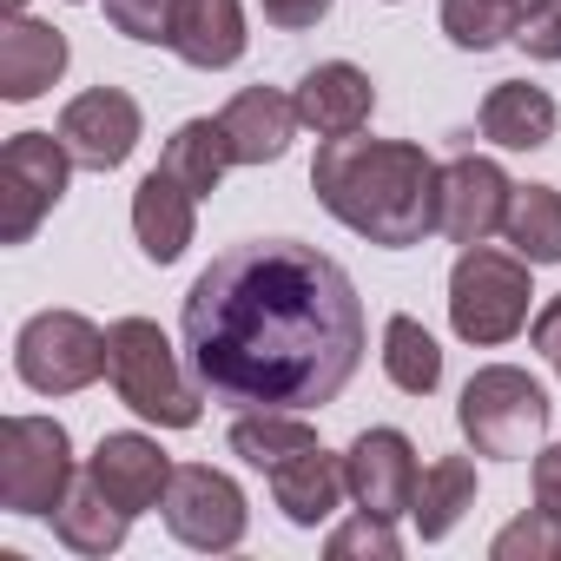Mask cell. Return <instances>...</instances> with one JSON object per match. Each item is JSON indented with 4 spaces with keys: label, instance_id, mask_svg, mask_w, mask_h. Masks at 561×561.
Returning a JSON list of instances; mask_svg holds the SVG:
<instances>
[{
    "label": "cell",
    "instance_id": "obj_3",
    "mask_svg": "<svg viewBox=\"0 0 561 561\" xmlns=\"http://www.w3.org/2000/svg\"><path fill=\"white\" fill-rule=\"evenodd\" d=\"M106 377H113L119 403L159 430H192L205 416V383L179 370V351L152 318L106 324Z\"/></svg>",
    "mask_w": 561,
    "mask_h": 561
},
{
    "label": "cell",
    "instance_id": "obj_11",
    "mask_svg": "<svg viewBox=\"0 0 561 561\" xmlns=\"http://www.w3.org/2000/svg\"><path fill=\"white\" fill-rule=\"evenodd\" d=\"M508 198H515L508 172H502L495 159L462 152V159H449V165H443L436 231H443L449 244H489V238L502 231V218H508Z\"/></svg>",
    "mask_w": 561,
    "mask_h": 561
},
{
    "label": "cell",
    "instance_id": "obj_22",
    "mask_svg": "<svg viewBox=\"0 0 561 561\" xmlns=\"http://www.w3.org/2000/svg\"><path fill=\"white\" fill-rule=\"evenodd\" d=\"M159 165H165L192 198H211V192L225 185V172L238 165V159H231V139H225V119H185V126L165 139Z\"/></svg>",
    "mask_w": 561,
    "mask_h": 561
},
{
    "label": "cell",
    "instance_id": "obj_9",
    "mask_svg": "<svg viewBox=\"0 0 561 561\" xmlns=\"http://www.w3.org/2000/svg\"><path fill=\"white\" fill-rule=\"evenodd\" d=\"M159 508H165L172 541L205 548V554L238 548V541H244V522H251L244 489H238L225 469H211V462H179L172 482H165V502H159Z\"/></svg>",
    "mask_w": 561,
    "mask_h": 561
},
{
    "label": "cell",
    "instance_id": "obj_24",
    "mask_svg": "<svg viewBox=\"0 0 561 561\" xmlns=\"http://www.w3.org/2000/svg\"><path fill=\"white\" fill-rule=\"evenodd\" d=\"M298 449H318V430L305 423V410H238L231 423V456H244L251 469H277Z\"/></svg>",
    "mask_w": 561,
    "mask_h": 561
},
{
    "label": "cell",
    "instance_id": "obj_30",
    "mask_svg": "<svg viewBox=\"0 0 561 561\" xmlns=\"http://www.w3.org/2000/svg\"><path fill=\"white\" fill-rule=\"evenodd\" d=\"M100 8H106V27L113 34L146 41V47L172 41V21H179V0H100Z\"/></svg>",
    "mask_w": 561,
    "mask_h": 561
},
{
    "label": "cell",
    "instance_id": "obj_10",
    "mask_svg": "<svg viewBox=\"0 0 561 561\" xmlns=\"http://www.w3.org/2000/svg\"><path fill=\"white\" fill-rule=\"evenodd\" d=\"M54 133H60V146L73 152L80 172H119L133 159V146L146 139V113L126 87H87V93L67 100Z\"/></svg>",
    "mask_w": 561,
    "mask_h": 561
},
{
    "label": "cell",
    "instance_id": "obj_7",
    "mask_svg": "<svg viewBox=\"0 0 561 561\" xmlns=\"http://www.w3.org/2000/svg\"><path fill=\"white\" fill-rule=\"evenodd\" d=\"M14 370L41 397H73L106 377V331L80 311H41L14 337Z\"/></svg>",
    "mask_w": 561,
    "mask_h": 561
},
{
    "label": "cell",
    "instance_id": "obj_17",
    "mask_svg": "<svg viewBox=\"0 0 561 561\" xmlns=\"http://www.w3.org/2000/svg\"><path fill=\"white\" fill-rule=\"evenodd\" d=\"M192 231H198V198L165 165H152L139 179V192H133V238H139V251L152 264H179L185 244H192Z\"/></svg>",
    "mask_w": 561,
    "mask_h": 561
},
{
    "label": "cell",
    "instance_id": "obj_27",
    "mask_svg": "<svg viewBox=\"0 0 561 561\" xmlns=\"http://www.w3.org/2000/svg\"><path fill=\"white\" fill-rule=\"evenodd\" d=\"M522 8H528V0H443V34L462 54H489V47L515 41Z\"/></svg>",
    "mask_w": 561,
    "mask_h": 561
},
{
    "label": "cell",
    "instance_id": "obj_29",
    "mask_svg": "<svg viewBox=\"0 0 561 561\" xmlns=\"http://www.w3.org/2000/svg\"><path fill=\"white\" fill-rule=\"evenodd\" d=\"M324 548H331V561H357V554H370V561H397V554H403L390 515H370V508H357L344 528H331Z\"/></svg>",
    "mask_w": 561,
    "mask_h": 561
},
{
    "label": "cell",
    "instance_id": "obj_1",
    "mask_svg": "<svg viewBox=\"0 0 561 561\" xmlns=\"http://www.w3.org/2000/svg\"><path fill=\"white\" fill-rule=\"evenodd\" d=\"M185 357L225 410H324L364 364V298L351 271L298 238H244L185 291Z\"/></svg>",
    "mask_w": 561,
    "mask_h": 561
},
{
    "label": "cell",
    "instance_id": "obj_14",
    "mask_svg": "<svg viewBox=\"0 0 561 561\" xmlns=\"http://www.w3.org/2000/svg\"><path fill=\"white\" fill-rule=\"evenodd\" d=\"M225 119V139H231V159L238 165H277L298 139V93H277V87H244L231 93V106L218 113Z\"/></svg>",
    "mask_w": 561,
    "mask_h": 561
},
{
    "label": "cell",
    "instance_id": "obj_31",
    "mask_svg": "<svg viewBox=\"0 0 561 561\" xmlns=\"http://www.w3.org/2000/svg\"><path fill=\"white\" fill-rule=\"evenodd\" d=\"M515 47L528 60H561V0H528L522 27H515Z\"/></svg>",
    "mask_w": 561,
    "mask_h": 561
},
{
    "label": "cell",
    "instance_id": "obj_23",
    "mask_svg": "<svg viewBox=\"0 0 561 561\" xmlns=\"http://www.w3.org/2000/svg\"><path fill=\"white\" fill-rule=\"evenodd\" d=\"M469 508H476V462L469 456H436L423 469V482H416V508H410L416 535L423 541H443Z\"/></svg>",
    "mask_w": 561,
    "mask_h": 561
},
{
    "label": "cell",
    "instance_id": "obj_21",
    "mask_svg": "<svg viewBox=\"0 0 561 561\" xmlns=\"http://www.w3.org/2000/svg\"><path fill=\"white\" fill-rule=\"evenodd\" d=\"M126 528H133V515L80 469L73 476V489L60 495V508H54V535L73 548V554H113L119 541H126Z\"/></svg>",
    "mask_w": 561,
    "mask_h": 561
},
{
    "label": "cell",
    "instance_id": "obj_4",
    "mask_svg": "<svg viewBox=\"0 0 561 561\" xmlns=\"http://www.w3.org/2000/svg\"><path fill=\"white\" fill-rule=\"evenodd\" d=\"M528 271H535V264H528L522 251L462 244V257H456V271H449V324H456L462 344L495 351V344L522 337V324H528V298H535Z\"/></svg>",
    "mask_w": 561,
    "mask_h": 561
},
{
    "label": "cell",
    "instance_id": "obj_13",
    "mask_svg": "<svg viewBox=\"0 0 561 561\" xmlns=\"http://www.w3.org/2000/svg\"><path fill=\"white\" fill-rule=\"evenodd\" d=\"M172 456L152 443V436H139V430H113V436H100V449L87 456V476L126 508V515H146V508H159L165 502V482H172Z\"/></svg>",
    "mask_w": 561,
    "mask_h": 561
},
{
    "label": "cell",
    "instance_id": "obj_18",
    "mask_svg": "<svg viewBox=\"0 0 561 561\" xmlns=\"http://www.w3.org/2000/svg\"><path fill=\"white\" fill-rule=\"evenodd\" d=\"M344 495H351V482H344V456H331L324 443H318V449H298L291 462H277V469H271V502L285 508L291 528H318V522H331Z\"/></svg>",
    "mask_w": 561,
    "mask_h": 561
},
{
    "label": "cell",
    "instance_id": "obj_34",
    "mask_svg": "<svg viewBox=\"0 0 561 561\" xmlns=\"http://www.w3.org/2000/svg\"><path fill=\"white\" fill-rule=\"evenodd\" d=\"M528 344L548 357V370L561 377V298H548L541 311H535V324H528Z\"/></svg>",
    "mask_w": 561,
    "mask_h": 561
},
{
    "label": "cell",
    "instance_id": "obj_15",
    "mask_svg": "<svg viewBox=\"0 0 561 561\" xmlns=\"http://www.w3.org/2000/svg\"><path fill=\"white\" fill-rule=\"evenodd\" d=\"M370 113H377V87L351 60H324V67H311L298 80V119L318 139H351V133L370 126Z\"/></svg>",
    "mask_w": 561,
    "mask_h": 561
},
{
    "label": "cell",
    "instance_id": "obj_26",
    "mask_svg": "<svg viewBox=\"0 0 561 561\" xmlns=\"http://www.w3.org/2000/svg\"><path fill=\"white\" fill-rule=\"evenodd\" d=\"M383 377L403 397H430L443 383V351H436V337L416 318H390L383 324Z\"/></svg>",
    "mask_w": 561,
    "mask_h": 561
},
{
    "label": "cell",
    "instance_id": "obj_5",
    "mask_svg": "<svg viewBox=\"0 0 561 561\" xmlns=\"http://www.w3.org/2000/svg\"><path fill=\"white\" fill-rule=\"evenodd\" d=\"M456 430L476 456H495V462H522L541 449L548 436V390L515 370V364H482L469 383H462V403H456Z\"/></svg>",
    "mask_w": 561,
    "mask_h": 561
},
{
    "label": "cell",
    "instance_id": "obj_28",
    "mask_svg": "<svg viewBox=\"0 0 561 561\" xmlns=\"http://www.w3.org/2000/svg\"><path fill=\"white\" fill-rule=\"evenodd\" d=\"M495 561H561V515H548L541 502L528 515H515L495 541H489Z\"/></svg>",
    "mask_w": 561,
    "mask_h": 561
},
{
    "label": "cell",
    "instance_id": "obj_33",
    "mask_svg": "<svg viewBox=\"0 0 561 561\" xmlns=\"http://www.w3.org/2000/svg\"><path fill=\"white\" fill-rule=\"evenodd\" d=\"M535 502L548 515H561V443H541L535 449Z\"/></svg>",
    "mask_w": 561,
    "mask_h": 561
},
{
    "label": "cell",
    "instance_id": "obj_16",
    "mask_svg": "<svg viewBox=\"0 0 561 561\" xmlns=\"http://www.w3.org/2000/svg\"><path fill=\"white\" fill-rule=\"evenodd\" d=\"M67 54L73 47H67L60 27H47L34 14H14L8 27H0V100H14V106L41 100L67 73Z\"/></svg>",
    "mask_w": 561,
    "mask_h": 561
},
{
    "label": "cell",
    "instance_id": "obj_6",
    "mask_svg": "<svg viewBox=\"0 0 561 561\" xmlns=\"http://www.w3.org/2000/svg\"><path fill=\"white\" fill-rule=\"evenodd\" d=\"M73 436L54 416H8L0 423V508L8 515H54L73 489Z\"/></svg>",
    "mask_w": 561,
    "mask_h": 561
},
{
    "label": "cell",
    "instance_id": "obj_2",
    "mask_svg": "<svg viewBox=\"0 0 561 561\" xmlns=\"http://www.w3.org/2000/svg\"><path fill=\"white\" fill-rule=\"evenodd\" d=\"M311 192L318 205L351 225L364 244L410 251L436 231V192L443 165L410 146V139H324L311 159Z\"/></svg>",
    "mask_w": 561,
    "mask_h": 561
},
{
    "label": "cell",
    "instance_id": "obj_32",
    "mask_svg": "<svg viewBox=\"0 0 561 561\" xmlns=\"http://www.w3.org/2000/svg\"><path fill=\"white\" fill-rule=\"evenodd\" d=\"M257 8H264V21H271L277 34H311V27L337 8V0H257Z\"/></svg>",
    "mask_w": 561,
    "mask_h": 561
},
{
    "label": "cell",
    "instance_id": "obj_8",
    "mask_svg": "<svg viewBox=\"0 0 561 561\" xmlns=\"http://www.w3.org/2000/svg\"><path fill=\"white\" fill-rule=\"evenodd\" d=\"M67 179L73 152L60 146V133H14L0 146V244H27L67 198Z\"/></svg>",
    "mask_w": 561,
    "mask_h": 561
},
{
    "label": "cell",
    "instance_id": "obj_20",
    "mask_svg": "<svg viewBox=\"0 0 561 561\" xmlns=\"http://www.w3.org/2000/svg\"><path fill=\"white\" fill-rule=\"evenodd\" d=\"M165 47L198 73H225L244 60V8L238 0H179V21H172Z\"/></svg>",
    "mask_w": 561,
    "mask_h": 561
},
{
    "label": "cell",
    "instance_id": "obj_12",
    "mask_svg": "<svg viewBox=\"0 0 561 561\" xmlns=\"http://www.w3.org/2000/svg\"><path fill=\"white\" fill-rule=\"evenodd\" d=\"M344 482H351V502L370 508V515H410L416 508V482H423V462H416V443L403 430H364L351 449H344Z\"/></svg>",
    "mask_w": 561,
    "mask_h": 561
},
{
    "label": "cell",
    "instance_id": "obj_19",
    "mask_svg": "<svg viewBox=\"0 0 561 561\" xmlns=\"http://www.w3.org/2000/svg\"><path fill=\"white\" fill-rule=\"evenodd\" d=\"M476 119H482L489 146H502V152H541L554 139V126H561V106L535 80H495Z\"/></svg>",
    "mask_w": 561,
    "mask_h": 561
},
{
    "label": "cell",
    "instance_id": "obj_25",
    "mask_svg": "<svg viewBox=\"0 0 561 561\" xmlns=\"http://www.w3.org/2000/svg\"><path fill=\"white\" fill-rule=\"evenodd\" d=\"M502 238L528 257V264H561V192L554 185H515Z\"/></svg>",
    "mask_w": 561,
    "mask_h": 561
}]
</instances>
